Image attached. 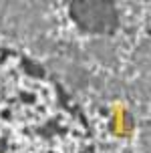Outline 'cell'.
Segmentation results:
<instances>
[{
	"mask_svg": "<svg viewBox=\"0 0 151 153\" xmlns=\"http://www.w3.org/2000/svg\"><path fill=\"white\" fill-rule=\"evenodd\" d=\"M0 153H95L83 113L42 69L0 48Z\"/></svg>",
	"mask_w": 151,
	"mask_h": 153,
	"instance_id": "6da1fadb",
	"label": "cell"
}]
</instances>
